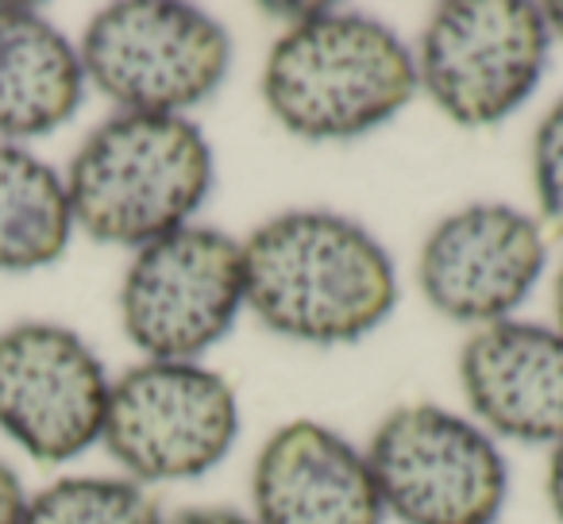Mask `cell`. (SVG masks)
<instances>
[{"label": "cell", "instance_id": "obj_17", "mask_svg": "<svg viewBox=\"0 0 563 524\" xmlns=\"http://www.w3.org/2000/svg\"><path fill=\"white\" fill-rule=\"evenodd\" d=\"M27 498L24 486H20L16 470L9 462H0V524H24Z\"/></svg>", "mask_w": 563, "mask_h": 524}, {"label": "cell", "instance_id": "obj_16", "mask_svg": "<svg viewBox=\"0 0 563 524\" xmlns=\"http://www.w3.org/2000/svg\"><path fill=\"white\" fill-rule=\"evenodd\" d=\"M532 186L544 220L563 232V97L544 112L532 135Z\"/></svg>", "mask_w": 563, "mask_h": 524}, {"label": "cell", "instance_id": "obj_5", "mask_svg": "<svg viewBox=\"0 0 563 524\" xmlns=\"http://www.w3.org/2000/svg\"><path fill=\"white\" fill-rule=\"evenodd\" d=\"M552 32L540 4L452 0L432 12L417 47V86L448 120L486 127L514 116L537 89Z\"/></svg>", "mask_w": 563, "mask_h": 524}, {"label": "cell", "instance_id": "obj_8", "mask_svg": "<svg viewBox=\"0 0 563 524\" xmlns=\"http://www.w3.org/2000/svg\"><path fill=\"white\" fill-rule=\"evenodd\" d=\"M243 309V247L217 227H178L140 247L120 286V321L155 363H189Z\"/></svg>", "mask_w": 563, "mask_h": 524}, {"label": "cell", "instance_id": "obj_12", "mask_svg": "<svg viewBox=\"0 0 563 524\" xmlns=\"http://www.w3.org/2000/svg\"><path fill=\"white\" fill-rule=\"evenodd\" d=\"M460 382L490 432L521 444H563V336L529 321H498L463 344Z\"/></svg>", "mask_w": 563, "mask_h": 524}, {"label": "cell", "instance_id": "obj_13", "mask_svg": "<svg viewBox=\"0 0 563 524\" xmlns=\"http://www.w3.org/2000/svg\"><path fill=\"white\" fill-rule=\"evenodd\" d=\"M86 93L81 55L43 12L0 4V135L32 140L63 127Z\"/></svg>", "mask_w": 563, "mask_h": 524}, {"label": "cell", "instance_id": "obj_7", "mask_svg": "<svg viewBox=\"0 0 563 524\" xmlns=\"http://www.w3.org/2000/svg\"><path fill=\"white\" fill-rule=\"evenodd\" d=\"M240 405L228 378L197 363H140L109 390L101 439L140 482L201 478L232 451Z\"/></svg>", "mask_w": 563, "mask_h": 524}, {"label": "cell", "instance_id": "obj_10", "mask_svg": "<svg viewBox=\"0 0 563 524\" xmlns=\"http://www.w3.org/2000/svg\"><path fill=\"white\" fill-rule=\"evenodd\" d=\"M544 232L509 204H467L429 232L417 282L437 313L460 324L509 321L544 275Z\"/></svg>", "mask_w": 563, "mask_h": 524}, {"label": "cell", "instance_id": "obj_6", "mask_svg": "<svg viewBox=\"0 0 563 524\" xmlns=\"http://www.w3.org/2000/svg\"><path fill=\"white\" fill-rule=\"evenodd\" d=\"M383 509L406 524H494L509 467L478 424L440 405L394 409L367 447Z\"/></svg>", "mask_w": 563, "mask_h": 524}, {"label": "cell", "instance_id": "obj_2", "mask_svg": "<svg viewBox=\"0 0 563 524\" xmlns=\"http://www.w3.org/2000/svg\"><path fill=\"white\" fill-rule=\"evenodd\" d=\"M417 93L409 47L360 12L309 9L263 66V101L286 132L313 143L355 140L398 116Z\"/></svg>", "mask_w": 563, "mask_h": 524}, {"label": "cell", "instance_id": "obj_20", "mask_svg": "<svg viewBox=\"0 0 563 524\" xmlns=\"http://www.w3.org/2000/svg\"><path fill=\"white\" fill-rule=\"evenodd\" d=\"M540 12H544L548 32L560 35V40H563V0H552V4H540Z\"/></svg>", "mask_w": 563, "mask_h": 524}, {"label": "cell", "instance_id": "obj_14", "mask_svg": "<svg viewBox=\"0 0 563 524\" xmlns=\"http://www.w3.org/2000/svg\"><path fill=\"white\" fill-rule=\"evenodd\" d=\"M74 232L66 181L16 143H0V270H40L66 255Z\"/></svg>", "mask_w": 563, "mask_h": 524}, {"label": "cell", "instance_id": "obj_19", "mask_svg": "<svg viewBox=\"0 0 563 524\" xmlns=\"http://www.w3.org/2000/svg\"><path fill=\"white\" fill-rule=\"evenodd\" d=\"M548 498H552L555 516L563 521V444H555L552 462H548Z\"/></svg>", "mask_w": 563, "mask_h": 524}, {"label": "cell", "instance_id": "obj_9", "mask_svg": "<svg viewBox=\"0 0 563 524\" xmlns=\"http://www.w3.org/2000/svg\"><path fill=\"white\" fill-rule=\"evenodd\" d=\"M109 390L93 347L63 324L0 332V428L32 459L66 462L97 444Z\"/></svg>", "mask_w": 563, "mask_h": 524}, {"label": "cell", "instance_id": "obj_18", "mask_svg": "<svg viewBox=\"0 0 563 524\" xmlns=\"http://www.w3.org/2000/svg\"><path fill=\"white\" fill-rule=\"evenodd\" d=\"M163 524H255V521L243 513H232V509H186V513L170 516Z\"/></svg>", "mask_w": 563, "mask_h": 524}, {"label": "cell", "instance_id": "obj_21", "mask_svg": "<svg viewBox=\"0 0 563 524\" xmlns=\"http://www.w3.org/2000/svg\"><path fill=\"white\" fill-rule=\"evenodd\" d=\"M555 324H560V336H563V267L555 275Z\"/></svg>", "mask_w": 563, "mask_h": 524}, {"label": "cell", "instance_id": "obj_3", "mask_svg": "<svg viewBox=\"0 0 563 524\" xmlns=\"http://www.w3.org/2000/svg\"><path fill=\"white\" fill-rule=\"evenodd\" d=\"M209 189V140L170 112H117L89 132L66 170L74 224L120 247H147L186 227Z\"/></svg>", "mask_w": 563, "mask_h": 524}, {"label": "cell", "instance_id": "obj_1", "mask_svg": "<svg viewBox=\"0 0 563 524\" xmlns=\"http://www.w3.org/2000/svg\"><path fill=\"white\" fill-rule=\"evenodd\" d=\"M243 247V305L278 336L352 344L398 305V270L352 216L298 209L266 220Z\"/></svg>", "mask_w": 563, "mask_h": 524}, {"label": "cell", "instance_id": "obj_15", "mask_svg": "<svg viewBox=\"0 0 563 524\" xmlns=\"http://www.w3.org/2000/svg\"><path fill=\"white\" fill-rule=\"evenodd\" d=\"M24 524H163V513L128 478H58L27 501Z\"/></svg>", "mask_w": 563, "mask_h": 524}, {"label": "cell", "instance_id": "obj_11", "mask_svg": "<svg viewBox=\"0 0 563 524\" xmlns=\"http://www.w3.org/2000/svg\"><path fill=\"white\" fill-rule=\"evenodd\" d=\"M255 524H383L367 455L317 421H294L263 444L251 478Z\"/></svg>", "mask_w": 563, "mask_h": 524}, {"label": "cell", "instance_id": "obj_4", "mask_svg": "<svg viewBox=\"0 0 563 524\" xmlns=\"http://www.w3.org/2000/svg\"><path fill=\"white\" fill-rule=\"evenodd\" d=\"M81 70L124 112L201 104L232 66V35L220 20L178 0H120L81 35Z\"/></svg>", "mask_w": 563, "mask_h": 524}]
</instances>
